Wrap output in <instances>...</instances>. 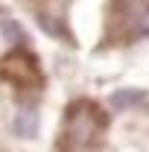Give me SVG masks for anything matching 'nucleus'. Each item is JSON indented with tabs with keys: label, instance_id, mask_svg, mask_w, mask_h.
<instances>
[{
	"label": "nucleus",
	"instance_id": "7ed1b4c3",
	"mask_svg": "<svg viewBox=\"0 0 149 152\" xmlns=\"http://www.w3.org/2000/svg\"><path fill=\"white\" fill-rule=\"evenodd\" d=\"M3 32H9L12 41H20V38H23V32H20V26L15 23V20H3Z\"/></svg>",
	"mask_w": 149,
	"mask_h": 152
},
{
	"label": "nucleus",
	"instance_id": "f03ea898",
	"mask_svg": "<svg viewBox=\"0 0 149 152\" xmlns=\"http://www.w3.org/2000/svg\"><path fill=\"white\" fill-rule=\"evenodd\" d=\"M15 132H18L20 137H32V134L38 132V114H35V108L18 111V117H15Z\"/></svg>",
	"mask_w": 149,
	"mask_h": 152
},
{
	"label": "nucleus",
	"instance_id": "f257e3e1",
	"mask_svg": "<svg viewBox=\"0 0 149 152\" xmlns=\"http://www.w3.org/2000/svg\"><path fill=\"white\" fill-rule=\"evenodd\" d=\"M146 99V94L143 91H134V88H120V91H114L111 96H108V105H111L114 111H129V108H134V105H140Z\"/></svg>",
	"mask_w": 149,
	"mask_h": 152
}]
</instances>
